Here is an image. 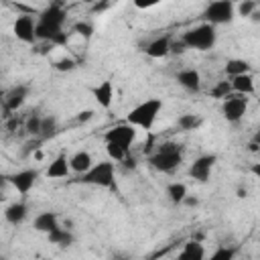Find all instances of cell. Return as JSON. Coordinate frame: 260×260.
<instances>
[{"instance_id": "44dd1931", "label": "cell", "mask_w": 260, "mask_h": 260, "mask_svg": "<svg viewBox=\"0 0 260 260\" xmlns=\"http://www.w3.org/2000/svg\"><path fill=\"white\" fill-rule=\"evenodd\" d=\"M26 215H28V205L22 203V201H14V203H10V205L4 209V217H6V221L12 223V225L22 223V221L26 219Z\"/></svg>"}, {"instance_id": "4fadbf2b", "label": "cell", "mask_w": 260, "mask_h": 260, "mask_svg": "<svg viewBox=\"0 0 260 260\" xmlns=\"http://www.w3.org/2000/svg\"><path fill=\"white\" fill-rule=\"evenodd\" d=\"M175 260H207L205 246L199 240H187L183 248L177 252Z\"/></svg>"}, {"instance_id": "5bb4252c", "label": "cell", "mask_w": 260, "mask_h": 260, "mask_svg": "<svg viewBox=\"0 0 260 260\" xmlns=\"http://www.w3.org/2000/svg\"><path fill=\"white\" fill-rule=\"evenodd\" d=\"M71 173V165H69V156L65 152H59L47 167L45 175L47 179H65Z\"/></svg>"}, {"instance_id": "f1b7e54d", "label": "cell", "mask_w": 260, "mask_h": 260, "mask_svg": "<svg viewBox=\"0 0 260 260\" xmlns=\"http://www.w3.org/2000/svg\"><path fill=\"white\" fill-rule=\"evenodd\" d=\"M41 128H43V118L41 116H37V114H32V116H28L26 118V130L30 132V134H41Z\"/></svg>"}, {"instance_id": "9c48e42d", "label": "cell", "mask_w": 260, "mask_h": 260, "mask_svg": "<svg viewBox=\"0 0 260 260\" xmlns=\"http://www.w3.org/2000/svg\"><path fill=\"white\" fill-rule=\"evenodd\" d=\"M12 32L20 43H35L37 39V18L32 14H18L16 20L12 22Z\"/></svg>"}, {"instance_id": "ffe728a7", "label": "cell", "mask_w": 260, "mask_h": 260, "mask_svg": "<svg viewBox=\"0 0 260 260\" xmlns=\"http://www.w3.org/2000/svg\"><path fill=\"white\" fill-rule=\"evenodd\" d=\"M232 83V91L238 93V95H252L256 91V83H254V77L252 73H244V75H238V77H232L230 79Z\"/></svg>"}, {"instance_id": "e575fe53", "label": "cell", "mask_w": 260, "mask_h": 260, "mask_svg": "<svg viewBox=\"0 0 260 260\" xmlns=\"http://www.w3.org/2000/svg\"><path fill=\"white\" fill-rule=\"evenodd\" d=\"M108 6H110V4H106V2H102V4H93V6H91V12H102V10L108 8Z\"/></svg>"}, {"instance_id": "6da1fadb", "label": "cell", "mask_w": 260, "mask_h": 260, "mask_svg": "<svg viewBox=\"0 0 260 260\" xmlns=\"http://www.w3.org/2000/svg\"><path fill=\"white\" fill-rule=\"evenodd\" d=\"M65 20H67V12L61 4L53 2L45 6L37 16V39L49 41L51 45H63L67 39L63 32Z\"/></svg>"}, {"instance_id": "83f0119b", "label": "cell", "mask_w": 260, "mask_h": 260, "mask_svg": "<svg viewBox=\"0 0 260 260\" xmlns=\"http://www.w3.org/2000/svg\"><path fill=\"white\" fill-rule=\"evenodd\" d=\"M256 10H258V4L252 2V0H244V2H240L236 6V14L238 16H244V18H252Z\"/></svg>"}, {"instance_id": "e0dca14e", "label": "cell", "mask_w": 260, "mask_h": 260, "mask_svg": "<svg viewBox=\"0 0 260 260\" xmlns=\"http://www.w3.org/2000/svg\"><path fill=\"white\" fill-rule=\"evenodd\" d=\"M177 83L185 89V91H199L201 89V73L193 67L181 69L177 73Z\"/></svg>"}, {"instance_id": "ac0fdd59", "label": "cell", "mask_w": 260, "mask_h": 260, "mask_svg": "<svg viewBox=\"0 0 260 260\" xmlns=\"http://www.w3.org/2000/svg\"><path fill=\"white\" fill-rule=\"evenodd\" d=\"M69 165H71V173H75V175H85L95 162H93V158H91V154L87 152V150H75L71 156H69Z\"/></svg>"}, {"instance_id": "d590c367", "label": "cell", "mask_w": 260, "mask_h": 260, "mask_svg": "<svg viewBox=\"0 0 260 260\" xmlns=\"http://www.w3.org/2000/svg\"><path fill=\"white\" fill-rule=\"evenodd\" d=\"M158 2H136V6L138 8H152V6H156Z\"/></svg>"}, {"instance_id": "5b68a950", "label": "cell", "mask_w": 260, "mask_h": 260, "mask_svg": "<svg viewBox=\"0 0 260 260\" xmlns=\"http://www.w3.org/2000/svg\"><path fill=\"white\" fill-rule=\"evenodd\" d=\"M81 183L102 187V189H114L116 187V162L114 160H100L95 162L85 175L79 177Z\"/></svg>"}, {"instance_id": "ba28073f", "label": "cell", "mask_w": 260, "mask_h": 260, "mask_svg": "<svg viewBox=\"0 0 260 260\" xmlns=\"http://www.w3.org/2000/svg\"><path fill=\"white\" fill-rule=\"evenodd\" d=\"M248 106H250V102H248L246 95L232 93V95H228L221 102V116H223L225 122L236 124V122H240L248 114Z\"/></svg>"}, {"instance_id": "7c38bea8", "label": "cell", "mask_w": 260, "mask_h": 260, "mask_svg": "<svg viewBox=\"0 0 260 260\" xmlns=\"http://www.w3.org/2000/svg\"><path fill=\"white\" fill-rule=\"evenodd\" d=\"M144 53H146L150 59H165L169 53H173V39H171L169 35L154 37L152 41H148Z\"/></svg>"}, {"instance_id": "484cf974", "label": "cell", "mask_w": 260, "mask_h": 260, "mask_svg": "<svg viewBox=\"0 0 260 260\" xmlns=\"http://www.w3.org/2000/svg\"><path fill=\"white\" fill-rule=\"evenodd\" d=\"M234 91H232V83H230V79L228 81H217L213 87H211V91H209V95L213 98V100H225L228 95H232Z\"/></svg>"}, {"instance_id": "cb8c5ba5", "label": "cell", "mask_w": 260, "mask_h": 260, "mask_svg": "<svg viewBox=\"0 0 260 260\" xmlns=\"http://www.w3.org/2000/svg\"><path fill=\"white\" fill-rule=\"evenodd\" d=\"M47 238H49V242H51V244H57V246H61V248H67V246H71V244H73V236H71L65 228H59V230L51 232Z\"/></svg>"}, {"instance_id": "8d00e7d4", "label": "cell", "mask_w": 260, "mask_h": 260, "mask_svg": "<svg viewBox=\"0 0 260 260\" xmlns=\"http://www.w3.org/2000/svg\"><path fill=\"white\" fill-rule=\"evenodd\" d=\"M254 142L260 146V128H258V130H256V134H254Z\"/></svg>"}, {"instance_id": "4dcf8cb0", "label": "cell", "mask_w": 260, "mask_h": 260, "mask_svg": "<svg viewBox=\"0 0 260 260\" xmlns=\"http://www.w3.org/2000/svg\"><path fill=\"white\" fill-rule=\"evenodd\" d=\"M53 67H55L57 71H73V69H75V61H73L71 57H61V59H57V61L53 63Z\"/></svg>"}, {"instance_id": "2e32d148", "label": "cell", "mask_w": 260, "mask_h": 260, "mask_svg": "<svg viewBox=\"0 0 260 260\" xmlns=\"http://www.w3.org/2000/svg\"><path fill=\"white\" fill-rule=\"evenodd\" d=\"M114 95H116V91H114V83H112L110 79H104L102 83H98V85L93 87V98H95L98 106L104 108V110H110V108H112Z\"/></svg>"}, {"instance_id": "d6986e66", "label": "cell", "mask_w": 260, "mask_h": 260, "mask_svg": "<svg viewBox=\"0 0 260 260\" xmlns=\"http://www.w3.org/2000/svg\"><path fill=\"white\" fill-rule=\"evenodd\" d=\"M26 95H28V87H26V85H14V87H12L10 91H6V95H4V108H6L8 112H16V110L24 104Z\"/></svg>"}, {"instance_id": "8fae6325", "label": "cell", "mask_w": 260, "mask_h": 260, "mask_svg": "<svg viewBox=\"0 0 260 260\" xmlns=\"http://www.w3.org/2000/svg\"><path fill=\"white\" fill-rule=\"evenodd\" d=\"M37 179H39V171H37V169H22V171L12 173V175L8 177V183L14 187L16 193L26 195V193H30V189L35 187Z\"/></svg>"}, {"instance_id": "836d02e7", "label": "cell", "mask_w": 260, "mask_h": 260, "mask_svg": "<svg viewBox=\"0 0 260 260\" xmlns=\"http://www.w3.org/2000/svg\"><path fill=\"white\" fill-rule=\"evenodd\" d=\"M250 173H252L256 179H260V160H258V162H254V165L250 167Z\"/></svg>"}, {"instance_id": "7a4b0ae2", "label": "cell", "mask_w": 260, "mask_h": 260, "mask_svg": "<svg viewBox=\"0 0 260 260\" xmlns=\"http://www.w3.org/2000/svg\"><path fill=\"white\" fill-rule=\"evenodd\" d=\"M162 110V100L160 98H146L144 102L136 104L128 114H126V122L132 124L138 130L150 132L158 120V114Z\"/></svg>"}, {"instance_id": "8992f818", "label": "cell", "mask_w": 260, "mask_h": 260, "mask_svg": "<svg viewBox=\"0 0 260 260\" xmlns=\"http://www.w3.org/2000/svg\"><path fill=\"white\" fill-rule=\"evenodd\" d=\"M203 22L211 24V26H219V24H228L234 20L236 16V4L230 0H217V2H209L203 10Z\"/></svg>"}, {"instance_id": "3957f363", "label": "cell", "mask_w": 260, "mask_h": 260, "mask_svg": "<svg viewBox=\"0 0 260 260\" xmlns=\"http://www.w3.org/2000/svg\"><path fill=\"white\" fill-rule=\"evenodd\" d=\"M183 162V146L179 142H162L148 154V165L158 173H173Z\"/></svg>"}, {"instance_id": "30bf717a", "label": "cell", "mask_w": 260, "mask_h": 260, "mask_svg": "<svg viewBox=\"0 0 260 260\" xmlns=\"http://www.w3.org/2000/svg\"><path fill=\"white\" fill-rule=\"evenodd\" d=\"M215 160H217L215 154H199L191 162V167H189V177L195 179V181H199V183H205L211 177V171L215 167Z\"/></svg>"}, {"instance_id": "603a6c76", "label": "cell", "mask_w": 260, "mask_h": 260, "mask_svg": "<svg viewBox=\"0 0 260 260\" xmlns=\"http://www.w3.org/2000/svg\"><path fill=\"white\" fill-rule=\"evenodd\" d=\"M167 195L173 203H183L187 199V185L181 181H173L167 185Z\"/></svg>"}, {"instance_id": "7402d4cb", "label": "cell", "mask_w": 260, "mask_h": 260, "mask_svg": "<svg viewBox=\"0 0 260 260\" xmlns=\"http://www.w3.org/2000/svg\"><path fill=\"white\" fill-rule=\"evenodd\" d=\"M225 75L232 79V77H238V75H244V73H250V63L246 59H228L225 67H223Z\"/></svg>"}, {"instance_id": "1f68e13d", "label": "cell", "mask_w": 260, "mask_h": 260, "mask_svg": "<svg viewBox=\"0 0 260 260\" xmlns=\"http://www.w3.org/2000/svg\"><path fill=\"white\" fill-rule=\"evenodd\" d=\"M55 132V118H43V128H41V136H49Z\"/></svg>"}, {"instance_id": "52a82bcc", "label": "cell", "mask_w": 260, "mask_h": 260, "mask_svg": "<svg viewBox=\"0 0 260 260\" xmlns=\"http://www.w3.org/2000/svg\"><path fill=\"white\" fill-rule=\"evenodd\" d=\"M136 136H138V128H134L132 124H128L126 120L108 128L104 132V140L106 142H112V144H118L126 150H130V146L136 142Z\"/></svg>"}, {"instance_id": "d4e9b609", "label": "cell", "mask_w": 260, "mask_h": 260, "mask_svg": "<svg viewBox=\"0 0 260 260\" xmlns=\"http://www.w3.org/2000/svg\"><path fill=\"white\" fill-rule=\"evenodd\" d=\"M203 124V120H201V116H197V114H183V116H179V128L181 130H197L199 126Z\"/></svg>"}, {"instance_id": "d6a6232c", "label": "cell", "mask_w": 260, "mask_h": 260, "mask_svg": "<svg viewBox=\"0 0 260 260\" xmlns=\"http://www.w3.org/2000/svg\"><path fill=\"white\" fill-rule=\"evenodd\" d=\"M91 118H93V110H83V112H79V114H77V118H75V120L83 124V122H87V120H91Z\"/></svg>"}, {"instance_id": "9a60e30c", "label": "cell", "mask_w": 260, "mask_h": 260, "mask_svg": "<svg viewBox=\"0 0 260 260\" xmlns=\"http://www.w3.org/2000/svg\"><path fill=\"white\" fill-rule=\"evenodd\" d=\"M32 228H35L37 232H43V234L49 236L51 232H55V230L61 228V225H59V215H57L55 211H41V213L35 215Z\"/></svg>"}, {"instance_id": "f546056e", "label": "cell", "mask_w": 260, "mask_h": 260, "mask_svg": "<svg viewBox=\"0 0 260 260\" xmlns=\"http://www.w3.org/2000/svg\"><path fill=\"white\" fill-rule=\"evenodd\" d=\"M77 35H81L83 39H89L91 35H93V24L91 22H87V20H79L77 24H75V28H73Z\"/></svg>"}, {"instance_id": "4316f807", "label": "cell", "mask_w": 260, "mask_h": 260, "mask_svg": "<svg viewBox=\"0 0 260 260\" xmlns=\"http://www.w3.org/2000/svg\"><path fill=\"white\" fill-rule=\"evenodd\" d=\"M207 260H236V248L234 246H217Z\"/></svg>"}, {"instance_id": "277c9868", "label": "cell", "mask_w": 260, "mask_h": 260, "mask_svg": "<svg viewBox=\"0 0 260 260\" xmlns=\"http://www.w3.org/2000/svg\"><path fill=\"white\" fill-rule=\"evenodd\" d=\"M181 41L187 49H195V51H209L215 47V41H217V32H215V26L207 24V22H201L197 26H191L187 28L183 35H181Z\"/></svg>"}]
</instances>
